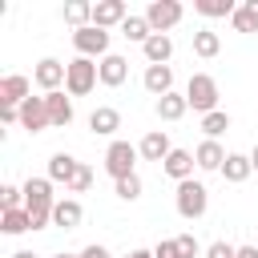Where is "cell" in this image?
<instances>
[{
  "label": "cell",
  "instance_id": "21",
  "mask_svg": "<svg viewBox=\"0 0 258 258\" xmlns=\"http://www.w3.org/2000/svg\"><path fill=\"white\" fill-rule=\"evenodd\" d=\"M141 52H145L149 64H169V56H173V36H169V32H153V36L141 44Z\"/></svg>",
  "mask_w": 258,
  "mask_h": 258
},
{
  "label": "cell",
  "instance_id": "33",
  "mask_svg": "<svg viewBox=\"0 0 258 258\" xmlns=\"http://www.w3.org/2000/svg\"><path fill=\"white\" fill-rule=\"evenodd\" d=\"M173 242H177V258H206V250L198 246V238H194V234H177Z\"/></svg>",
  "mask_w": 258,
  "mask_h": 258
},
{
  "label": "cell",
  "instance_id": "25",
  "mask_svg": "<svg viewBox=\"0 0 258 258\" xmlns=\"http://www.w3.org/2000/svg\"><path fill=\"white\" fill-rule=\"evenodd\" d=\"M194 52H198L202 60H214V56L222 52V36H218L214 28H198V32H194Z\"/></svg>",
  "mask_w": 258,
  "mask_h": 258
},
{
  "label": "cell",
  "instance_id": "24",
  "mask_svg": "<svg viewBox=\"0 0 258 258\" xmlns=\"http://www.w3.org/2000/svg\"><path fill=\"white\" fill-rule=\"evenodd\" d=\"M230 28L234 32H258V0H242L238 12L230 16Z\"/></svg>",
  "mask_w": 258,
  "mask_h": 258
},
{
  "label": "cell",
  "instance_id": "27",
  "mask_svg": "<svg viewBox=\"0 0 258 258\" xmlns=\"http://www.w3.org/2000/svg\"><path fill=\"white\" fill-rule=\"evenodd\" d=\"M194 12L206 16V20H218V16H234L238 4L234 0H194Z\"/></svg>",
  "mask_w": 258,
  "mask_h": 258
},
{
  "label": "cell",
  "instance_id": "34",
  "mask_svg": "<svg viewBox=\"0 0 258 258\" xmlns=\"http://www.w3.org/2000/svg\"><path fill=\"white\" fill-rule=\"evenodd\" d=\"M89 189H93V169H89V165L81 161V169H77V177L69 181V194H89Z\"/></svg>",
  "mask_w": 258,
  "mask_h": 258
},
{
  "label": "cell",
  "instance_id": "42",
  "mask_svg": "<svg viewBox=\"0 0 258 258\" xmlns=\"http://www.w3.org/2000/svg\"><path fill=\"white\" fill-rule=\"evenodd\" d=\"M250 165H254V173H258V145L250 149Z\"/></svg>",
  "mask_w": 258,
  "mask_h": 258
},
{
  "label": "cell",
  "instance_id": "2",
  "mask_svg": "<svg viewBox=\"0 0 258 258\" xmlns=\"http://www.w3.org/2000/svg\"><path fill=\"white\" fill-rule=\"evenodd\" d=\"M173 206H177V214L185 218V222H198L206 210H210V189L202 185V181H181L177 185V194H173Z\"/></svg>",
  "mask_w": 258,
  "mask_h": 258
},
{
  "label": "cell",
  "instance_id": "8",
  "mask_svg": "<svg viewBox=\"0 0 258 258\" xmlns=\"http://www.w3.org/2000/svg\"><path fill=\"white\" fill-rule=\"evenodd\" d=\"M64 77H69V64H60L56 56L36 60V69H32V85H36V89H44V93H56V89L64 85Z\"/></svg>",
  "mask_w": 258,
  "mask_h": 258
},
{
  "label": "cell",
  "instance_id": "32",
  "mask_svg": "<svg viewBox=\"0 0 258 258\" xmlns=\"http://www.w3.org/2000/svg\"><path fill=\"white\" fill-rule=\"evenodd\" d=\"M0 210H24V185H0Z\"/></svg>",
  "mask_w": 258,
  "mask_h": 258
},
{
  "label": "cell",
  "instance_id": "39",
  "mask_svg": "<svg viewBox=\"0 0 258 258\" xmlns=\"http://www.w3.org/2000/svg\"><path fill=\"white\" fill-rule=\"evenodd\" d=\"M238 258H258V246H238Z\"/></svg>",
  "mask_w": 258,
  "mask_h": 258
},
{
  "label": "cell",
  "instance_id": "23",
  "mask_svg": "<svg viewBox=\"0 0 258 258\" xmlns=\"http://www.w3.org/2000/svg\"><path fill=\"white\" fill-rule=\"evenodd\" d=\"M250 173H254V165H250V153H230V157H226V165H222V177H226L230 185H242Z\"/></svg>",
  "mask_w": 258,
  "mask_h": 258
},
{
  "label": "cell",
  "instance_id": "1",
  "mask_svg": "<svg viewBox=\"0 0 258 258\" xmlns=\"http://www.w3.org/2000/svg\"><path fill=\"white\" fill-rule=\"evenodd\" d=\"M52 206H56L52 181L48 177H28L24 181V210L32 218V230H48L52 226Z\"/></svg>",
  "mask_w": 258,
  "mask_h": 258
},
{
  "label": "cell",
  "instance_id": "3",
  "mask_svg": "<svg viewBox=\"0 0 258 258\" xmlns=\"http://www.w3.org/2000/svg\"><path fill=\"white\" fill-rule=\"evenodd\" d=\"M97 81H101L97 60H89V56L69 60V77H64V93H69V97H89V93L97 89Z\"/></svg>",
  "mask_w": 258,
  "mask_h": 258
},
{
  "label": "cell",
  "instance_id": "37",
  "mask_svg": "<svg viewBox=\"0 0 258 258\" xmlns=\"http://www.w3.org/2000/svg\"><path fill=\"white\" fill-rule=\"evenodd\" d=\"M0 121L4 125H20V105H0Z\"/></svg>",
  "mask_w": 258,
  "mask_h": 258
},
{
  "label": "cell",
  "instance_id": "5",
  "mask_svg": "<svg viewBox=\"0 0 258 258\" xmlns=\"http://www.w3.org/2000/svg\"><path fill=\"white\" fill-rule=\"evenodd\" d=\"M137 145H129V141H109V149H105V173L113 177V181H121V177H133L137 173Z\"/></svg>",
  "mask_w": 258,
  "mask_h": 258
},
{
  "label": "cell",
  "instance_id": "26",
  "mask_svg": "<svg viewBox=\"0 0 258 258\" xmlns=\"http://www.w3.org/2000/svg\"><path fill=\"white\" fill-rule=\"evenodd\" d=\"M0 230H4L8 238H16V234H28V230H32V218H28V210H4V214H0Z\"/></svg>",
  "mask_w": 258,
  "mask_h": 258
},
{
  "label": "cell",
  "instance_id": "41",
  "mask_svg": "<svg viewBox=\"0 0 258 258\" xmlns=\"http://www.w3.org/2000/svg\"><path fill=\"white\" fill-rule=\"evenodd\" d=\"M12 258H40V254H32V250H16Z\"/></svg>",
  "mask_w": 258,
  "mask_h": 258
},
{
  "label": "cell",
  "instance_id": "15",
  "mask_svg": "<svg viewBox=\"0 0 258 258\" xmlns=\"http://www.w3.org/2000/svg\"><path fill=\"white\" fill-rule=\"evenodd\" d=\"M141 85H145L149 97H165V93H173V69L169 64H145Z\"/></svg>",
  "mask_w": 258,
  "mask_h": 258
},
{
  "label": "cell",
  "instance_id": "29",
  "mask_svg": "<svg viewBox=\"0 0 258 258\" xmlns=\"http://www.w3.org/2000/svg\"><path fill=\"white\" fill-rule=\"evenodd\" d=\"M121 36H125V40H133V44H145V40L153 36V28H149V20H145V16H129V20L121 24Z\"/></svg>",
  "mask_w": 258,
  "mask_h": 258
},
{
  "label": "cell",
  "instance_id": "13",
  "mask_svg": "<svg viewBox=\"0 0 258 258\" xmlns=\"http://www.w3.org/2000/svg\"><path fill=\"white\" fill-rule=\"evenodd\" d=\"M137 153H141L145 161H157V165H161V161H165V157L173 153V145H169L165 129H149V133H145V137L137 141Z\"/></svg>",
  "mask_w": 258,
  "mask_h": 258
},
{
  "label": "cell",
  "instance_id": "28",
  "mask_svg": "<svg viewBox=\"0 0 258 258\" xmlns=\"http://www.w3.org/2000/svg\"><path fill=\"white\" fill-rule=\"evenodd\" d=\"M64 20L73 24V32H77V28H89V24H93V4H89V0H69V4H64Z\"/></svg>",
  "mask_w": 258,
  "mask_h": 258
},
{
  "label": "cell",
  "instance_id": "35",
  "mask_svg": "<svg viewBox=\"0 0 258 258\" xmlns=\"http://www.w3.org/2000/svg\"><path fill=\"white\" fill-rule=\"evenodd\" d=\"M206 258H238V246H230V242H222V238H218V242H210V246H206Z\"/></svg>",
  "mask_w": 258,
  "mask_h": 258
},
{
  "label": "cell",
  "instance_id": "20",
  "mask_svg": "<svg viewBox=\"0 0 258 258\" xmlns=\"http://www.w3.org/2000/svg\"><path fill=\"white\" fill-rule=\"evenodd\" d=\"M77 169H81V161H77L73 153H64V149L48 157V181H60L64 189H69V181L77 177Z\"/></svg>",
  "mask_w": 258,
  "mask_h": 258
},
{
  "label": "cell",
  "instance_id": "10",
  "mask_svg": "<svg viewBox=\"0 0 258 258\" xmlns=\"http://www.w3.org/2000/svg\"><path fill=\"white\" fill-rule=\"evenodd\" d=\"M44 105H48V125L52 129H69L73 125V97H64V89H56V93H44Z\"/></svg>",
  "mask_w": 258,
  "mask_h": 258
},
{
  "label": "cell",
  "instance_id": "9",
  "mask_svg": "<svg viewBox=\"0 0 258 258\" xmlns=\"http://www.w3.org/2000/svg\"><path fill=\"white\" fill-rule=\"evenodd\" d=\"M129 16H133V12H129L125 0H97V4H93V24L105 28V32H109V28H121Z\"/></svg>",
  "mask_w": 258,
  "mask_h": 258
},
{
  "label": "cell",
  "instance_id": "14",
  "mask_svg": "<svg viewBox=\"0 0 258 258\" xmlns=\"http://www.w3.org/2000/svg\"><path fill=\"white\" fill-rule=\"evenodd\" d=\"M194 169H198V161H194V153H189V149H173V153L161 161V173H165V177H173L177 185H181V181H189V177H194Z\"/></svg>",
  "mask_w": 258,
  "mask_h": 258
},
{
  "label": "cell",
  "instance_id": "22",
  "mask_svg": "<svg viewBox=\"0 0 258 258\" xmlns=\"http://www.w3.org/2000/svg\"><path fill=\"white\" fill-rule=\"evenodd\" d=\"M185 109H189L185 93H165V97H157V101H153V113H157L161 121H181V117H185Z\"/></svg>",
  "mask_w": 258,
  "mask_h": 258
},
{
  "label": "cell",
  "instance_id": "6",
  "mask_svg": "<svg viewBox=\"0 0 258 258\" xmlns=\"http://www.w3.org/2000/svg\"><path fill=\"white\" fill-rule=\"evenodd\" d=\"M73 48H77V56L105 60V56H109V32H105V28H97V24L77 28V32H73Z\"/></svg>",
  "mask_w": 258,
  "mask_h": 258
},
{
  "label": "cell",
  "instance_id": "16",
  "mask_svg": "<svg viewBox=\"0 0 258 258\" xmlns=\"http://www.w3.org/2000/svg\"><path fill=\"white\" fill-rule=\"evenodd\" d=\"M28 97H32V81H28V77L8 73V77L0 81V105H24Z\"/></svg>",
  "mask_w": 258,
  "mask_h": 258
},
{
  "label": "cell",
  "instance_id": "7",
  "mask_svg": "<svg viewBox=\"0 0 258 258\" xmlns=\"http://www.w3.org/2000/svg\"><path fill=\"white\" fill-rule=\"evenodd\" d=\"M141 16L149 20V28H153V32H169L173 24H181L185 8H181L177 0H149V8H145Z\"/></svg>",
  "mask_w": 258,
  "mask_h": 258
},
{
  "label": "cell",
  "instance_id": "30",
  "mask_svg": "<svg viewBox=\"0 0 258 258\" xmlns=\"http://www.w3.org/2000/svg\"><path fill=\"white\" fill-rule=\"evenodd\" d=\"M226 129H230V113L214 109V113H206V117H202V133H206V141H218Z\"/></svg>",
  "mask_w": 258,
  "mask_h": 258
},
{
  "label": "cell",
  "instance_id": "11",
  "mask_svg": "<svg viewBox=\"0 0 258 258\" xmlns=\"http://www.w3.org/2000/svg\"><path fill=\"white\" fill-rule=\"evenodd\" d=\"M20 129H28V133L52 129V125H48V105H44V97H28V101L20 105Z\"/></svg>",
  "mask_w": 258,
  "mask_h": 258
},
{
  "label": "cell",
  "instance_id": "4",
  "mask_svg": "<svg viewBox=\"0 0 258 258\" xmlns=\"http://www.w3.org/2000/svg\"><path fill=\"white\" fill-rule=\"evenodd\" d=\"M185 101H189V109L194 113H214L218 109V81L210 77V73H194L189 77V85H185Z\"/></svg>",
  "mask_w": 258,
  "mask_h": 258
},
{
  "label": "cell",
  "instance_id": "17",
  "mask_svg": "<svg viewBox=\"0 0 258 258\" xmlns=\"http://www.w3.org/2000/svg\"><path fill=\"white\" fill-rule=\"evenodd\" d=\"M81 222H85V206H81L77 198H56V206H52V226L77 230Z\"/></svg>",
  "mask_w": 258,
  "mask_h": 258
},
{
  "label": "cell",
  "instance_id": "19",
  "mask_svg": "<svg viewBox=\"0 0 258 258\" xmlns=\"http://www.w3.org/2000/svg\"><path fill=\"white\" fill-rule=\"evenodd\" d=\"M226 149H222V141H202L198 149H194V161H198V169H206V173H222V165H226Z\"/></svg>",
  "mask_w": 258,
  "mask_h": 258
},
{
  "label": "cell",
  "instance_id": "12",
  "mask_svg": "<svg viewBox=\"0 0 258 258\" xmlns=\"http://www.w3.org/2000/svg\"><path fill=\"white\" fill-rule=\"evenodd\" d=\"M97 69H101V85L105 89H121L129 81V60L121 52H109L105 60H97Z\"/></svg>",
  "mask_w": 258,
  "mask_h": 258
},
{
  "label": "cell",
  "instance_id": "36",
  "mask_svg": "<svg viewBox=\"0 0 258 258\" xmlns=\"http://www.w3.org/2000/svg\"><path fill=\"white\" fill-rule=\"evenodd\" d=\"M153 258H177V242H173V238H161V242L153 246Z\"/></svg>",
  "mask_w": 258,
  "mask_h": 258
},
{
  "label": "cell",
  "instance_id": "43",
  "mask_svg": "<svg viewBox=\"0 0 258 258\" xmlns=\"http://www.w3.org/2000/svg\"><path fill=\"white\" fill-rule=\"evenodd\" d=\"M52 258H81V254H64V250H60V254H52Z\"/></svg>",
  "mask_w": 258,
  "mask_h": 258
},
{
  "label": "cell",
  "instance_id": "31",
  "mask_svg": "<svg viewBox=\"0 0 258 258\" xmlns=\"http://www.w3.org/2000/svg\"><path fill=\"white\" fill-rule=\"evenodd\" d=\"M141 189H145V181L133 173V177H121V181H113V194L121 198V202H137L141 198Z\"/></svg>",
  "mask_w": 258,
  "mask_h": 258
},
{
  "label": "cell",
  "instance_id": "38",
  "mask_svg": "<svg viewBox=\"0 0 258 258\" xmlns=\"http://www.w3.org/2000/svg\"><path fill=\"white\" fill-rule=\"evenodd\" d=\"M81 258H113V254H109V246L93 242V246H85V250H81Z\"/></svg>",
  "mask_w": 258,
  "mask_h": 258
},
{
  "label": "cell",
  "instance_id": "40",
  "mask_svg": "<svg viewBox=\"0 0 258 258\" xmlns=\"http://www.w3.org/2000/svg\"><path fill=\"white\" fill-rule=\"evenodd\" d=\"M125 258H153V250H129Z\"/></svg>",
  "mask_w": 258,
  "mask_h": 258
},
{
  "label": "cell",
  "instance_id": "18",
  "mask_svg": "<svg viewBox=\"0 0 258 258\" xmlns=\"http://www.w3.org/2000/svg\"><path fill=\"white\" fill-rule=\"evenodd\" d=\"M89 129H93L97 137H113V133L121 129V113H117L113 105H97V109L89 113Z\"/></svg>",
  "mask_w": 258,
  "mask_h": 258
}]
</instances>
